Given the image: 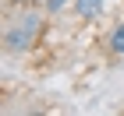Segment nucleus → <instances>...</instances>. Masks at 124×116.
I'll return each mask as SVG.
<instances>
[{
	"mask_svg": "<svg viewBox=\"0 0 124 116\" xmlns=\"http://www.w3.org/2000/svg\"><path fill=\"white\" fill-rule=\"evenodd\" d=\"M103 4H106V0H75V4H71V11H75L82 21H92V18H99V14H103Z\"/></svg>",
	"mask_w": 124,
	"mask_h": 116,
	"instance_id": "2",
	"label": "nucleus"
},
{
	"mask_svg": "<svg viewBox=\"0 0 124 116\" xmlns=\"http://www.w3.org/2000/svg\"><path fill=\"white\" fill-rule=\"evenodd\" d=\"M106 49L114 53V56H124V21H117L110 35H106Z\"/></svg>",
	"mask_w": 124,
	"mask_h": 116,
	"instance_id": "3",
	"label": "nucleus"
},
{
	"mask_svg": "<svg viewBox=\"0 0 124 116\" xmlns=\"http://www.w3.org/2000/svg\"><path fill=\"white\" fill-rule=\"evenodd\" d=\"M43 35H46V11L29 7L21 14H14V18H7V25H4V53L7 56H25L43 42Z\"/></svg>",
	"mask_w": 124,
	"mask_h": 116,
	"instance_id": "1",
	"label": "nucleus"
},
{
	"mask_svg": "<svg viewBox=\"0 0 124 116\" xmlns=\"http://www.w3.org/2000/svg\"><path fill=\"white\" fill-rule=\"evenodd\" d=\"M75 0H43V7L50 11V14H57V11H64V7H71Z\"/></svg>",
	"mask_w": 124,
	"mask_h": 116,
	"instance_id": "4",
	"label": "nucleus"
}]
</instances>
